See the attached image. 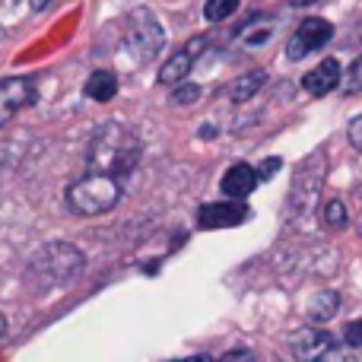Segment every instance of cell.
<instances>
[{
	"mask_svg": "<svg viewBox=\"0 0 362 362\" xmlns=\"http://www.w3.org/2000/svg\"><path fill=\"white\" fill-rule=\"evenodd\" d=\"M140 156H144V144H140L137 134L121 127V124H115V121H108V124L95 127L93 137H89L86 169L121 178V175L137 169Z\"/></svg>",
	"mask_w": 362,
	"mask_h": 362,
	"instance_id": "cell-1",
	"label": "cell"
},
{
	"mask_svg": "<svg viewBox=\"0 0 362 362\" xmlns=\"http://www.w3.org/2000/svg\"><path fill=\"white\" fill-rule=\"evenodd\" d=\"M86 267V257L76 245L67 242H51L38 251L35 257L29 261V283L38 289V293H51V289H64L76 280Z\"/></svg>",
	"mask_w": 362,
	"mask_h": 362,
	"instance_id": "cell-2",
	"label": "cell"
},
{
	"mask_svg": "<svg viewBox=\"0 0 362 362\" xmlns=\"http://www.w3.org/2000/svg\"><path fill=\"white\" fill-rule=\"evenodd\" d=\"M121 200V185L105 172H86L76 185L67 187V206L76 216H102L115 210Z\"/></svg>",
	"mask_w": 362,
	"mask_h": 362,
	"instance_id": "cell-3",
	"label": "cell"
},
{
	"mask_svg": "<svg viewBox=\"0 0 362 362\" xmlns=\"http://www.w3.org/2000/svg\"><path fill=\"white\" fill-rule=\"evenodd\" d=\"M121 38H124L127 54H131L137 64H150L165 45L163 23L156 19V13H153L150 6H134V10L127 13L124 35Z\"/></svg>",
	"mask_w": 362,
	"mask_h": 362,
	"instance_id": "cell-4",
	"label": "cell"
},
{
	"mask_svg": "<svg viewBox=\"0 0 362 362\" xmlns=\"http://www.w3.org/2000/svg\"><path fill=\"white\" fill-rule=\"evenodd\" d=\"M334 38V25L327 23V19L321 16H308L299 23V29L289 35L286 42V57L289 61H302V57L315 54V51H321L327 42Z\"/></svg>",
	"mask_w": 362,
	"mask_h": 362,
	"instance_id": "cell-5",
	"label": "cell"
},
{
	"mask_svg": "<svg viewBox=\"0 0 362 362\" xmlns=\"http://www.w3.org/2000/svg\"><path fill=\"white\" fill-rule=\"evenodd\" d=\"M325 169L327 165H325V159H321V153H315V156L296 172L293 191H289V206H293V213H305L308 206L315 204L318 187H321V181H325Z\"/></svg>",
	"mask_w": 362,
	"mask_h": 362,
	"instance_id": "cell-6",
	"label": "cell"
},
{
	"mask_svg": "<svg viewBox=\"0 0 362 362\" xmlns=\"http://www.w3.org/2000/svg\"><path fill=\"white\" fill-rule=\"evenodd\" d=\"M32 102H35V80L32 76H6V80H0V127L10 124Z\"/></svg>",
	"mask_w": 362,
	"mask_h": 362,
	"instance_id": "cell-7",
	"label": "cell"
},
{
	"mask_svg": "<svg viewBox=\"0 0 362 362\" xmlns=\"http://www.w3.org/2000/svg\"><path fill=\"white\" fill-rule=\"evenodd\" d=\"M206 48H210V35H197V38H191V42H185L175 54L159 67V83H165V86H178V83L194 70L197 57L204 54Z\"/></svg>",
	"mask_w": 362,
	"mask_h": 362,
	"instance_id": "cell-8",
	"label": "cell"
},
{
	"mask_svg": "<svg viewBox=\"0 0 362 362\" xmlns=\"http://www.w3.org/2000/svg\"><path fill=\"white\" fill-rule=\"evenodd\" d=\"M248 206L242 200H223V204H204L197 210V229H232L248 219Z\"/></svg>",
	"mask_w": 362,
	"mask_h": 362,
	"instance_id": "cell-9",
	"label": "cell"
},
{
	"mask_svg": "<svg viewBox=\"0 0 362 362\" xmlns=\"http://www.w3.org/2000/svg\"><path fill=\"white\" fill-rule=\"evenodd\" d=\"M289 350L299 359H321L337 353V337L321 331V327H302V331H296L289 337Z\"/></svg>",
	"mask_w": 362,
	"mask_h": 362,
	"instance_id": "cell-10",
	"label": "cell"
},
{
	"mask_svg": "<svg viewBox=\"0 0 362 362\" xmlns=\"http://www.w3.org/2000/svg\"><path fill=\"white\" fill-rule=\"evenodd\" d=\"M257 185H261V175H257V169H255V165H248V163L229 165V169H226V175H223V181H219L223 194H226V197H232V200H245L248 194H255Z\"/></svg>",
	"mask_w": 362,
	"mask_h": 362,
	"instance_id": "cell-11",
	"label": "cell"
},
{
	"mask_svg": "<svg viewBox=\"0 0 362 362\" xmlns=\"http://www.w3.org/2000/svg\"><path fill=\"white\" fill-rule=\"evenodd\" d=\"M337 83H340V64L334 57H325L318 67H312L302 76V89L308 95H327L337 89Z\"/></svg>",
	"mask_w": 362,
	"mask_h": 362,
	"instance_id": "cell-12",
	"label": "cell"
},
{
	"mask_svg": "<svg viewBox=\"0 0 362 362\" xmlns=\"http://www.w3.org/2000/svg\"><path fill=\"white\" fill-rule=\"evenodd\" d=\"M83 93L95 102H112L115 93H118V76H115L112 70H95V74H89Z\"/></svg>",
	"mask_w": 362,
	"mask_h": 362,
	"instance_id": "cell-13",
	"label": "cell"
},
{
	"mask_svg": "<svg viewBox=\"0 0 362 362\" xmlns=\"http://www.w3.org/2000/svg\"><path fill=\"white\" fill-rule=\"evenodd\" d=\"M337 308H340V296L334 289H325V293L312 296V302L305 305V315L315 325H325V321H331L337 315Z\"/></svg>",
	"mask_w": 362,
	"mask_h": 362,
	"instance_id": "cell-14",
	"label": "cell"
},
{
	"mask_svg": "<svg viewBox=\"0 0 362 362\" xmlns=\"http://www.w3.org/2000/svg\"><path fill=\"white\" fill-rule=\"evenodd\" d=\"M264 83H267V70H251V74L238 76V80L229 86V99L232 102H248L251 95L261 93Z\"/></svg>",
	"mask_w": 362,
	"mask_h": 362,
	"instance_id": "cell-15",
	"label": "cell"
},
{
	"mask_svg": "<svg viewBox=\"0 0 362 362\" xmlns=\"http://www.w3.org/2000/svg\"><path fill=\"white\" fill-rule=\"evenodd\" d=\"M274 19H267V16H251L248 23L238 29V38H242L245 45H264V42H270V35H274Z\"/></svg>",
	"mask_w": 362,
	"mask_h": 362,
	"instance_id": "cell-16",
	"label": "cell"
},
{
	"mask_svg": "<svg viewBox=\"0 0 362 362\" xmlns=\"http://www.w3.org/2000/svg\"><path fill=\"white\" fill-rule=\"evenodd\" d=\"M242 6V0H206L204 6V16L210 19V23H223V19H229L232 13Z\"/></svg>",
	"mask_w": 362,
	"mask_h": 362,
	"instance_id": "cell-17",
	"label": "cell"
},
{
	"mask_svg": "<svg viewBox=\"0 0 362 362\" xmlns=\"http://www.w3.org/2000/svg\"><path fill=\"white\" fill-rule=\"evenodd\" d=\"M321 219H325V226L327 229H344L346 226V206H344V200H327L325 204V210H321Z\"/></svg>",
	"mask_w": 362,
	"mask_h": 362,
	"instance_id": "cell-18",
	"label": "cell"
},
{
	"mask_svg": "<svg viewBox=\"0 0 362 362\" xmlns=\"http://www.w3.org/2000/svg\"><path fill=\"white\" fill-rule=\"evenodd\" d=\"M200 99V86L197 83H185L181 80L175 89H172V105H194Z\"/></svg>",
	"mask_w": 362,
	"mask_h": 362,
	"instance_id": "cell-19",
	"label": "cell"
},
{
	"mask_svg": "<svg viewBox=\"0 0 362 362\" xmlns=\"http://www.w3.org/2000/svg\"><path fill=\"white\" fill-rule=\"evenodd\" d=\"M344 340H346L350 346H362V318H359V321H350V325H346Z\"/></svg>",
	"mask_w": 362,
	"mask_h": 362,
	"instance_id": "cell-20",
	"label": "cell"
},
{
	"mask_svg": "<svg viewBox=\"0 0 362 362\" xmlns=\"http://www.w3.org/2000/svg\"><path fill=\"white\" fill-rule=\"evenodd\" d=\"M346 137H350V144L362 153V115H359V118H353V121H350V127H346Z\"/></svg>",
	"mask_w": 362,
	"mask_h": 362,
	"instance_id": "cell-21",
	"label": "cell"
},
{
	"mask_svg": "<svg viewBox=\"0 0 362 362\" xmlns=\"http://www.w3.org/2000/svg\"><path fill=\"white\" fill-rule=\"evenodd\" d=\"M280 156H270V159H264V165L257 169V175H261V181H267V178H274L276 172H280Z\"/></svg>",
	"mask_w": 362,
	"mask_h": 362,
	"instance_id": "cell-22",
	"label": "cell"
},
{
	"mask_svg": "<svg viewBox=\"0 0 362 362\" xmlns=\"http://www.w3.org/2000/svg\"><path fill=\"white\" fill-rule=\"evenodd\" d=\"M350 83H353L350 89H362V57H356V64H353V70H350Z\"/></svg>",
	"mask_w": 362,
	"mask_h": 362,
	"instance_id": "cell-23",
	"label": "cell"
},
{
	"mask_svg": "<svg viewBox=\"0 0 362 362\" xmlns=\"http://www.w3.org/2000/svg\"><path fill=\"white\" fill-rule=\"evenodd\" d=\"M289 6H312V4H318V0H286Z\"/></svg>",
	"mask_w": 362,
	"mask_h": 362,
	"instance_id": "cell-24",
	"label": "cell"
},
{
	"mask_svg": "<svg viewBox=\"0 0 362 362\" xmlns=\"http://www.w3.org/2000/svg\"><path fill=\"white\" fill-rule=\"evenodd\" d=\"M48 4H51V0H32V10H45Z\"/></svg>",
	"mask_w": 362,
	"mask_h": 362,
	"instance_id": "cell-25",
	"label": "cell"
},
{
	"mask_svg": "<svg viewBox=\"0 0 362 362\" xmlns=\"http://www.w3.org/2000/svg\"><path fill=\"white\" fill-rule=\"evenodd\" d=\"M4 331H6V321H4V315H0V337H4Z\"/></svg>",
	"mask_w": 362,
	"mask_h": 362,
	"instance_id": "cell-26",
	"label": "cell"
}]
</instances>
